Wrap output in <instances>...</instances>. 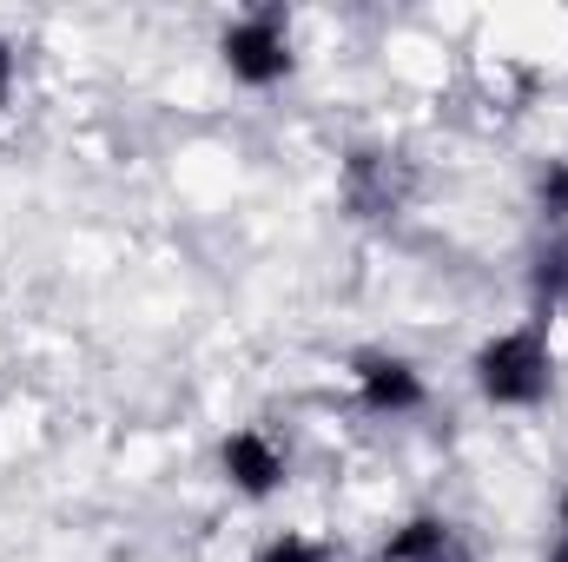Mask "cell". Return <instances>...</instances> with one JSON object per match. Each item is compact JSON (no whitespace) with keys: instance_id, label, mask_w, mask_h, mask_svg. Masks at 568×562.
<instances>
[{"instance_id":"obj_2","label":"cell","mask_w":568,"mask_h":562,"mask_svg":"<svg viewBox=\"0 0 568 562\" xmlns=\"http://www.w3.org/2000/svg\"><path fill=\"white\" fill-rule=\"evenodd\" d=\"M219 53H225L232 80H245V87H278L284 73H291V13H284V7H258V13L232 20L225 40H219Z\"/></svg>"},{"instance_id":"obj_9","label":"cell","mask_w":568,"mask_h":562,"mask_svg":"<svg viewBox=\"0 0 568 562\" xmlns=\"http://www.w3.org/2000/svg\"><path fill=\"white\" fill-rule=\"evenodd\" d=\"M536 199H542V219H549V232H562V225H568V159H556V165L542 172Z\"/></svg>"},{"instance_id":"obj_11","label":"cell","mask_w":568,"mask_h":562,"mask_svg":"<svg viewBox=\"0 0 568 562\" xmlns=\"http://www.w3.org/2000/svg\"><path fill=\"white\" fill-rule=\"evenodd\" d=\"M549 562H568V530H562V543H556V550H549Z\"/></svg>"},{"instance_id":"obj_3","label":"cell","mask_w":568,"mask_h":562,"mask_svg":"<svg viewBox=\"0 0 568 562\" xmlns=\"http://www.w3.org/2000/svg\"><path fill=\"white\" fill-rule=\"evenodd\" d=\"M417 192V165L390 145H357L344 159V205L357 219H397Z\"/></svg>"},{"instance_id":"obj_10","label":"cell","mask_w":568,"mask_h":562,"mask_svg":"<svg viewBox=\"0 0 568 562\" xmlns=\"http://www.w3.org/2000/svg\"><path fill=\"white\" fill-rule=\"evenodd\" d=\"M13 73H20V67H13V47H7V40H0V107H7V100H13Z\"/></svg>"},{"instance_id":"obj_5","label":"cell","mask_w":568,"mask_h":562,"mask_svg":"<svg viewBox=\"0 0 568 562\" xmlns=\"http://www.w3.org/2000/svg\"><path fill=\"white\" fill-rule=\"evenodd\" d=\"M219 463H225V483H232L239 496H252V503H265L284 476H291L284 450L272 443V430H258V423L232 430V436H225V450H219Z\"/></svg>"},{"instance_id":"obj_7","label":"cell","mask_w":568,"mask_h":562,"mask_svg":"<svg viewBox=\"0 0 568 562\" xmlns=\"http://www.w3.org/2000/svg\"><path fill=\"white\" fill-rule=\"evenodd\" d=\"M529 298H536V318H542V324H549L556 311H568V225L549 232V245L536 252V265H529Z\"/></svg>"},{"instance_id":"obj_8","label":"cell","mask_w":568,"mask_h":562,"mask_svg":"<svg viewBox=\"0 0 568 562\" xmlns=\"http://www.w3.org/2000/svg\"><path fill=\"white\" fill-rule=\"evenodd\" d=\"M252 562H337V550H331V543H317V536L284 530V536H272V543H265Z\"/></svg>"},{"instance_id":"obj_12","label":"cell","mask_w":568,"mask_h":562,"mask_svg":"<svg viewBox=\"0 0 568 562\" xmlns=\"http://www.w3.org/2000/svg\"><path fill=\"white\" fill-rule=\"evenodd\" d=\"M562 530H568V490H562Z\"/></svg>"},{"instance_id":"obj_6","label":"cell","mask_w":568,"mask_h":562,"mask_svg":"<svg viewBox=\"0 0 568 562\" xmlns=\"http://www.w3.org/2000/svg\"><path fill=\"white\" fill-rule=\"evenodd\" d=\"M371 562H476V550H469V536L449 516H410V523H397L377 543Z\"/></svg>"},{"instance_id":"obj_1","label":"cell","mask_w":568,"mask_h":562,"mask_svg":"<svg viewBox=\"0 0 568 562\" xmlns=\"http://www.w3.org/2000/svg\"><path fill=\"white\" fill-rule=\"evenodd\" d=\"M476 391L503 411H536L556 391V351H549V324L529 318L503 338H489L476 351Z\"/></svg>"},{"instance_id":"obj_4","label":"cell","mask_w":568,"mask_h":562,"mask_svg":"<svg viewBox=\"0 0 568 562\" xmlns=\"http://www.w3.org/2000/svg\"><path fill=\"white\" fill-rule=\"evenodd\" d=\"M351 378H357V404L371 418H410V411H424V398H429L417 364L397 358V351H364L351 364Z\"/></svg>"}]
</instances>
